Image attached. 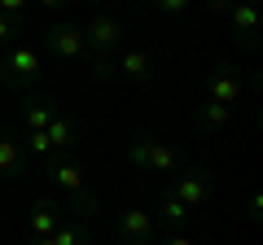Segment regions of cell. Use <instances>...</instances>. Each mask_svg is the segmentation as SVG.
Returning a JSON list of instances; mask_svg holds the SVG:
<instances>
[{
	"label": "cell",
	"instance_id": "6da1fadb",
	"mask_svg": "<svg viewBox=\"0 0 263 245\" xmlns=\"http://www.w3.org/2000/svg\"><path fill=\"white\" fill-rule=\"evenodd\" d=\"M40 79H44V57H40L31 44L5 48V57H0V84H5V88L27 92V88H35Z\"/></svg>",
	"mask_w": 263,
	"mask_h": 245
},
{
	"label": "cell",
	"instance_id": "7a4b0ae2",
	"mask_svg": "<svg viewBox=\"0 0 263 245\" xmlns=\"http://www.w3.org/2000/svg\"><path fill=\"white\" fill-rule=\"evenodd\" d=\"M44 48L57 62H88V44H84V27L75 22H53L44 31Z\"/></svg>",
	"mask_w": 263,
	"mask_h": 245
},
{
	"label": "cell",
	"instance_id": "3957f363",
	"mask_svg": "<svg viewBox=\"0 0 263 245\" xmlns=\"http://www.w3.org/2000/svg\"><path fill=\"white\" fill-rule=\"evenodd\" d=\"M114 232H119L123 245H154V236H158V219H154V210L132 206V210H123V215H119Z\"/></svg>",
	"mask_w": 263,
	"mask_h": 245
},
{
	"label": "cell",
	"instance_id": "277c9868",
	"mask_svg": "<svg viewBox=\"0 0 263 245\" xmlns=\"http://www.w3.org/2000/svg\"><path fill=\"white\" fill-rule=\"evenodd\" d=\"M119 39H123V22L114 18V13H92V18H88V27H84V44L92 48V57L114 53V48H119Z\"/></svg>",
	"mask_w": 263,
	"mask_h": 245
},
{
	"label": "cell",
	"instance_id": "5b68a950",
	"mask_svg": "<svg viewBox=\"0 0 263 245\" xmlns=\"http://www.w3.org/2000/svg\"><path fill=\"white\" fill-rule=\"evenodd\" d=\"M171 197L184 201L189 210L206 206V201H211V175H206V171H184V175H176V184H171Z\"/></svg>",
	"mask_w": 263,
	"mask_h": 245
},
{
	"label": "cell",
	"instance_id": "8992f818",
	"mask_svg": "<svg viewBox=\"0 0 263 245\" xmlns=\"http://www.w3.org/2000/svg\"><path fill=\"white\" fill-rule=\"evenodd\" d=\"M206 101H215V105H228L233 110L237 101H241V75H237L233 66H215V75L206 79Z\"/></svg>",
	"mask_w": 263,
	"mask_h": 245
},
{
	"label": "cell",
	"instance_id": "52a82bcc",
	"mask_svg": "<svg viewBox=\"0 0 263 245\" xmlns=\"http://www.w3.org/2000/svg\"><path fill=\"white\" fill-rule=\"evenodd\" d=\"M44 171H48V179H53L66 197H70V193H79V189H88V184H84V171H79L70 158H57V153H48V158H44Z\"/></svg>",
	"mask_w": 263,
	"mask_h": 245
},
{
	"label": "cell",
	"instance_id": "ba28073f",
	"mask_svg": "<svg viewBox=\"0 0 263 245\" xmlns=\"http://www.w3.org/2000/svg\"><path fill=\"white\" fill-rule=\"evenodd\" d=\"M149 75H154V57L145 53V48H127V53H119V62H114V79L145 84Z\"/></svg>",
	"mask_w": 263,
	"mask_h": 245
},
{
	"label": "cell",
	"instance_id": "9c48e42d",
	"mask_svg": "<svg viewBox=\"0 0 263 245\" xmlns=\"http://www.w3.org/2000/svg\"><path fill=\"white\" fill-rule=\"evenodd\" d=\"M27 228H31V241H40V236L57 232V228H62V206H57V201H48V197H40L35 206H31Z\"/></svg>",
	"mask_w": 263,
	"mask_h": 245
},
{
	"label": "cell",
	"instance_id": "30bf717a",
	"mask_svg": "<svg viewBox=\"0 0 263 245\" xmlns=\"http://www.w3.org/2000/svg\"><path fill=\"white\" fill-rule=\"evenodd\" d=\"M228 22H233V31L246 35V48H254V35H259V27H263V9H259V5H237V0H233Z\"/></svg>",
	"mask_w": 263,
	"mask_h": 245
},
{
	"label": "cell",
	"instance_id": "8fae6325",
	"mask_svg": "<svg viewBox=\"0 0 263 245\" xmlns=\"http://www.w3.org/2000/svg\"><path fill=\"white\" fill-rule=\"evenodd\" d=\"M22 167H27V145L18 136H0V175L13 179V175H22Z\"/></svg>",
	"mask_w": 263,
	"mask_h": 245
},
{
	"label": "cell",
	"instance_id": "7c38bea8",
	"mask_svg": "<svg viewBox=\"0 0 263 245\" xmlns=\"http://www.w3.org/2000/svg\"><path fill=\"white\" fill-rule=\"evenodd\" d=\"M44 136H48V145H53V153H57V158H66V153H70V149L79 145L75 122H70V118H62V114H57V118L44 127Z\"/></svg>",
	"mask_w": 263,
	"mask_h": 245
},
{
	"label": "cell",
	"instance_id": "4fadbf2b",
	"mask_svg": "<svg viewBox=\"0 0 263 245\" xmlns=\"http://www.w3.org/2000/svg\"><path fill=\"white\" fill-rule=\"evenodd\" d=\"M31 245H97V241H92V232H88L84 223H62L57 232L40 236V241H31Z\"/></svg>",
	"mask_w": 263,
	"mask_h": 245
},
{
	"label": "cell",
	"instance_id": "5bb4252c",
	"mask_svg": "<svg viewBox=\"0 0 263 245\" xmlns=\"http://www.w3.org/2000/svg\"><path fill=\"white\" fill-rule=\"evenodd\" d=\"M176 167H180V153L171 149L167 140H154V145H149V162H145V171H154V175H171Z\"/></svg>",
	"mask_w": 263,
	"mask_h": 245
},
{
	"label": "cell",
	"instance_id": "9a60e30c",
	"mask_svg": "<svg viewBox=\"0 0 263 245\" xmlns=\"http://www.w3.org/2000/svg\"><path fill=\"white\" fill-rule=\"evenodd\" d=\"M22 118H27V132H44L48 122L57 118V110L48 101H40V96H27V105H22Z\"/></svg>",
	"mask_w": 263,
	"mask_h": 245
},
{
	"label": "cell",
	"instance_id": "2e32d148",
	"mask_svg": "<svg viewBox=\"0 0 263 245\" xmlns=\"http://www.w3.org/2000/svg\"><path fill=\"white\" fill-rule=\"evenodd\" d=\"M233 118V110H228V105H215V101H206L202 105V110H197V127H202V132H215V127H224V122Z\"/></svg>",
	"mask_w": 263,
	"mask_h": 245
},
{
	"label": "cell",
	"instance_id": "e0dca14e",
	"mask_svg": "<svg viewBox=\"0 0 263 245\" xmlns=\"http://www.w3.org/2000/svg\"><path fill=\"white\" fill-rule=\"evenodd\" d=\"M149 145H154V136H149V132H136V136H132L127 158H132V167H136V171H145V162H149Z\"/></svg>",
	"mask_w": 263,
	"mask_h": 245
},
{
	"label": "cell",
	"instance_id": "ac0fdd59",
	"mask_svg": "<svg viewBox=\"0 0 263 245\" xmlns=\"http://www.w3.org/2000/svg\"><path fill=\"white\" fill-rule=\"evenodd\" d=\"M101 210V201H97V193H88V189H79V193H70V215H79V219H88V215H97Z\"/></svg>",
	"mask_w": 263,
	"mask_h": 245
},
{
	"label": "cell",
	"instance_id": "d6986e66",
	"mask_svg": "<svg viewBox=\"0 0 263 245\" xmlns=\"http://www.w3.org/2000/svg\"><path fill=\"white\" fill-rule=\"evenodd\" d=\"M158 215L167 219L171 228H180V223H184V219H189V206H184V201H176V197H171V193H167V197H162V210H158Z\"/></svg>",
	"mask_w": 263,
	"mask_h": 245
},
{
	"label": "cell",
	"instance_id": "ffe728a7",
	"mask_svg": "<svg viewBox=\"0 0 263 245\" xmlns=\"http://www.w3.org/2000/svg\"><path fill=\"white\" fill-rule=\"evenodd\" d=\"M22 27H27V18H9V13H0V44L13 48V39L22 35Z\"/></svg>",
	"mask_w": 263,
	"mask_h": 245
},
{
	"label": "cell",
	"instance_id": "44dd1931",
	"mask_svg": "<svg viewBox=\"0 0 263 245\" xmlns=\"http://www.w3.org/2000/svg\"><path fill=\"white\" fill-rule=\"evenodd\" d=\"M27 153H35V158H48V153H53L48 136H44V132H27Z\"/></svg>",
	"mask_w": 263,
	"mask_h": 245
},
{
	"label": "cell",
	"instance_id": "7402d4cb",
	"mask_svg": "<svg viewBox=\"0 0 263 245\" xmlns=\"http://www.w3.org/2000/svg\"><path fill=\"white\" fill-rule=\"evenodd\" d=\"M149 5H154L158 13H184L189 5H193V0H149Z\"/></svg>",
	"mask_w": 263,
	"mask_h": 245
},
{
	"label": "cell",
	"instance_id": "603a6c76",
	"mask_svg": "<svg viewBox=\"0 0 263 245\" xmlns=\"http://www.w3.org/2000/svg\"><path fill=\"white\" fill-rule=\"evenodd\" d=\"M0 13H9V18H27V0H0Z\"/></svg>",
	"mask_w": 263,
	"mask_h": 245
},
{
	"label": "cell",
	"instance_id": "cb8c5ba5",
	"mask_svg": "<svg viewBox=\"0 0 263 245\" xmlns=\"http://www.w3.org/2000/svg\"><path fill=\"white\" fill-rule=\"evenodd\" d=\"M158 245H197V241H193V236H184V232H171L167 241H158Z\"/></svg>",
	"mask_w": 263,
	"mask_h": 245
},
{
	"label": "cell",
	"instance_id": "d4e9b609",
	"mask_svg": "<svg viewBox=\"0 0 263 245\" xmlns=\"http://www.w3.org/2000/svg\"><path fill=\"white\" fill-rule=\"evenodd\" d=\"M206 9H215V13H228V9H233V0H206Z\"/></svg>",
	"mask_w": 263,
	"mask_h": 245
},
{
	"label": "cell",
	"instance_id": "484cf974",
	"mask_svg": "<svg viewBox=\"0 0 263 245\" xmlns=\"http://www.w3.org/2000/svg\"><path fill=\"white\" fill-rule=\"evenodd\" d=\"M40 5H44V9H62L66 0H40Z\"/></svg>",
	"mask_w": 263,
	"mask_h": 245
},
{
	"label": "cell",
	"instance_id": "4316f807",
	"mask_svg": "<svg viewBox=\"0 0 263 245\" xmlns=\"http://www.w3.org/2000/svg\"><path fill=\"white\" fill-rule=\"evenodd\" d=\"M237 5H263V0H237Z\"/></svg>",
	"mask_w": 263,
	"mask_h": 245
}]
</instances>
